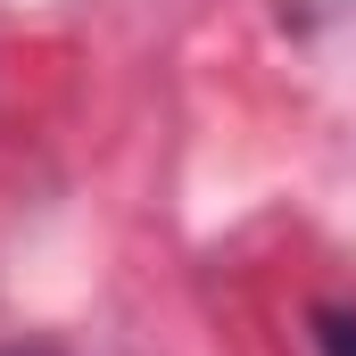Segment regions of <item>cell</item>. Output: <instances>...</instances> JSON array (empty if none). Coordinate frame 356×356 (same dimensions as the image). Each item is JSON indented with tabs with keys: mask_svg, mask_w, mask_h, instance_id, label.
I'll use <instances>...</instances> for the list:
<instances>
[{
	"mask_svg": "<svg viewBox=\"0 0 356 356\" xmlns=\"http://www.w3.org/2000/svg\"><path fill=\"white\" fill-rule=\"evenodd\" d=\"M0 356H50V348H0Z\"/></svg>",
	"mask_w": 356,
	"mask_h": 356,
	"instance_id": "2",
	"label": "cell"
},
{
	"mask_svg": "<svg viewBox=\"0 0 356 356\" xmlns=\"http://www.w3.org/2000/svg\"><path fill=\"white\" fill-rule=\"evenodd\" d=\"M323 356H356V323H340V315H323Z\"/></svg>",
	"mask_w": 356,
	"mask_h": 356,
	"instance_id": "1",
	"label": "cell"
}]
</instances>
